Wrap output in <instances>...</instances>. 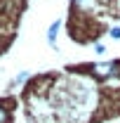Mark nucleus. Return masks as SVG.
<instances>
[{"label": "nucleus", "instance_id": "nucleus-1", "mask_svg": "<svg viewBox=\"0 0 120 123\" xmlns=\"http://www.w3.org/2000/svg\"><path fill=\"white\" fill-rule=\"evenodd\" d=\"M94 74L101 76V78L118 76L120 74V62H99V64H94Z\"/></svg>", "mask_w": 120, "mask_h": 123}, {"label": "nucleus", "instance_id": "nucleus-2", "mask_svg": "<svg viewBox=\"0 0 120 123\" xmlns=\"http://www.w3.org/2000/svg\"><path fill=\"white\" fill-rule=\"evenodd\" d=\"M59 29H61V21H52V26L47 29V40H49V45H54L57 43V36H59Z\"/></svg>", "mask_w": 120, "mask_h": 123}, {"label": "nucleus", "instance_id": "nucleus-3", "mask_svg": "<svg viewBox=\"0 0 120 123\" xmlns=\"http://www.w3.org/2000/svg\"><path fill=\"white\" fill-rule=\"evenodd\" d=\"M7 121H10V111L0 104V123H7Z\"/></svg>", "mask_w": 120, "mask_h": 123}, {"label": "nucleus", "instance_id": "nucleus-4", "mask_svg": "<svg viewBox=\"0 0 120 123\" xmlns=\"http://www.w3.org/2000/svg\"><path fill=\"white\" fill-rule=\"evenodd\" d=\"M26 78H28V71H21V74H19V76H16V83H24V80H26Z\"/></svg>", "mask_w": 120, "mask_h": 123}, {"label": "nucleus", "instance_id": "nucleus-5", "mask_svg": "<svg viewBox=\"0 0 120 123\" xmlns=\"http://www.w3.org/2000/svg\"><path fill=\"white\" fill-rule=\"evenodd\" d=\"M94 52H97V55H104V52H106V47L101 45V43H97V45H94Z\"/></svg>", "mask_w": 120, "mask_h": 123}, {"label": "nucleus", "instance_id": "nucleus-6", "mask_svg": "<svg viewBox=\"0 0 120 123\" xmlns=\"http://www.w3.org/2000/svg\"><path fill=\"white\" fill-rule=\"evenodd\" d=\"M111 38H115V40H120V29L115 26V29H111Z\"/></svg>", "mask_w": 120, "mask_h": 123}]
</instances>
